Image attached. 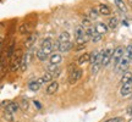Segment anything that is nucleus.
Returning <instances> with one entry per match:
<instances>
[{
    "label": "nucleus",
    "mask_w": 132,
    "mask_h": 122,
    "mask_svg": "<svg viewBox=\"0 0 132 122\" xmlns=\"http://www.w3.org/2000/svg\"><path fill=\"white\" fill-rule=\"evenodd\" d=\"M22 56H23V55H21V50H17V53L14 55V59H12L11 65H10V70L12 71V72H15L16 70H19V68H21Z\"/></svg>",
    "instance_id": "nucleus-1"
},
{
    "label": "nucleus",
    "mask_w": 132,
    "mask_h": 122,
    "mask_svg": "<svg viewBox=\"0 0 132 122\" xmlns=\"http://www.w3.org/2000/svg\"><path fill=\"white\" fill-rule=\"evenodd\" d=\"M113 54H114V50L113 49H110V48H108V49H105L103 51V56H102V66H108L109 64H110V61H111V59H113Z\"/></svg>",
    "instance_id": "nucleus-2"
},
{
    "label": "nucleus",
    "mask_w": 132,
    "mask_h": 122,
    "mask_svg": "<svg viewBox=\"0 0 132 122\" xmlns=\"http://www.w3.org/2000/svg\"><path fill=\"white\" fill-rule=\"evenodd\" d=\"M123 54H125V49L122 47H118L115 50H114V54H113V59L111 61L114 62V65H118L120 60L123 57Z\"/></svg>",
    "instance_id": "nucleus-3"
},
{
    "label": "nucleus",
    "mask_w": 132,
    "mask_h": 122,
    "mask_svg": "<svg viewBox=\"0 0 132 122\" xmlns=\"http://www.w3.org/2000/svg\"><path fill=\"white\" fill-rule=\"evenodd\" d=\"M40 49H42L44 53H47L48 55L50 54V53L54 50V44H53L52 39L50 38H47V39H44L40 44Z\"/></svg>",
    "instance_id": "nucleus-4"
},
{
    "label": "nucleus",
    "mask_w": 132,
    "mask_h": 122,
    "mask_svg": "<svg viewBox=\"0 0 132 122\" xmlns=\"http://www.w3.org/2000/svg\"><path fill=\"white\" fill-rule=\"evenodd\" d=\"M81 76H82V70L81 68H76L73 72H71L70 76H69V83L70 84H75L77 81L81 78Z\"/></svg>",
    "instance_id": "nucleus-5"
},
{
    "label": "nucleus",
    "mask_w": 132,
    "mask_h": 122,
    "mask_svg": "<svg viewBox=\"0 0 132 122\" xmlns=\"http://www.w3.org/2000/svg\"><path fill=\"white\" fill-rule=\"evenodd\" d=\"M128 62H130V57H125L123 56L121 60H120V62H119L118 65V72H120V73H122L123 71H126L127 70V67H128Z\"/></svg>",
    "instance_id": "nucleus-6"
},
{
    "label": "nucleus",
    "mask_w": 132,
    "mask_h": 122,
    "mask_svg": "<svg viewBox=\"0 0 132 122\" xmlns=\"http://www.w3.org/2000/svg\"><path fill=\"white\" fill-rule=\"evenodd\" d=\"M3 105L5 106V109H6V110L11 111L12 114H16L17 111H19V109H20V105L17 103H15V101H7V103H3Z\"/></svg>",
    "instance_id": "nucleus-7"
},
{
    "label": "nucleus",
    "mask_w": 132,
    "mask_h": 122,
    "mask_svg": "<svg viewBox=\"0 0 132 122\" xmlns=\"http://www.w3.org/2000/svg\"><path fill=\"white\" fill-rule=\"evenodd\" d=\"M43 83H44V81H43V78L40 77V78H38V80L31 82L28 84V88L32 90V92H37V90H39V88L42 87Z\"/></svg>",
    "instance_id": "nucleus-8"
},
{
    "label": "nucleus",
    "mask_w": 132,
    "mask_h": 122,
    "mask_svg": "<svg viewBox=\"0 0 132 122\" xmlns=\"http://www.w3.org/2000/svg\"><path fill=\"white\" fill-rule=\"evenodd\" d=\"M36 40H37V33H31L28 37H27L26 42H24V47L27 48V49L32 48L33 44L36 43Z\"/></svg>",
    "instance_id": "nucleus-9"
},
{
    "label": "nucleus",
    "mask_w": 132,
    "mask_h": 122,
    "mask_svg": "<svg viewBox=\"0 0 132 122\" xmlns=\"http://www.w3.org/2000/svg\"><path fill=\"white\" fill-rule=\"evenodd\" d=\"M72 48H73V43L64 42V43H60V44H59V49H57V50H60L61 53H67V51H70Z\"/></svg>",
    "instance_id": "nucleus-10"
},
{
    "label": "nucleus",
    "mask_w": 132,
    "mask_h": 122,
    "mask_svg": "<svg viewBox=\"0 0 132 122\" xmlns=\"http://www.w3.org/2000/svg\"><path fill=\"white\" fill-rule=\"evenodd\" d=\"M131 92H132V83L131 82H130V83H125V84H122L121 89H120V94H121L122 97L128 95Z\"/></svg>",
    "instance_id": "nucleus-11"
},
{
    "label": "nucleus",
    "mask_w": 132,
    "mask_h": 122,
    "mask_svg": "<svg viewBox=\"0 0 132 122\" xmlns=\"http://www.w3.org/2000/svg\"><path fill=\"white\" fill-rule=\"evenodd\" d=\"M98 11L100 15H103V16H109V15L111 14V9L109 7L108 5L105 4H100L98 7Z\"/></svg>",
    "instance_id": "nucleus-12"
},
{
    "label": "nucleus",
    "mask_w": 132,
    "mask_h": 122,
    "mask_svg": "<svg viewBox=\"0 0 132 122\" xmlns=\"http://www.w3.org/2000/svg\"><path fill=\"white\" fill-rule=\"evenodd\" d=\"M49 60H50V64H54V65H59V64H60V62L62 61V56H61V54H59V53H55V54H52V55H50Z\"/></svg>",
    "instance_id": "nucleus-13"
},
{
    "label": "nucleus",
    "mask_w": 132,
    "mask_h": 122,
    "mask_svg": "<svg viewBox=\"0 0 132 122\" xmlns=\"http://www.w3.org/2000/svg\"><path fill=\"white\" fill-rule=\"evenodd\" d=\"M108 27H109V26H106L105 23H103V22H99V23L95 24L94 28H95V31H97V32L100 33V34L103 36V34H105V33L108 32Z\"/></svg>",
    "instance_id": "nucleus-14"
},
{
    "label": "nucleus",
    "mask_w": 132,
    "mask_h": 122,
    "mask_svg": "<svg viewBox=\"0 0 132 122\" xmlns=\"http://www.w3.org/2000/svg\"><path fill=\"white\" fill-rule=\"evenodd\" d=\"M59 88V84L57 82H50V84L47 87V94L48 95H52V94H55V92Z\"/></svg>",
    "instance_id": "nucleus-15"
},
{
    "label": "nucleus",
    "mask_w": 132,
    "mask_h": 122,
    "mask_svg": "<svg viewBox=\"0 0 132 122\" xmlns=\"http://www.w3.org/2000/svg\"><path fill=\"white\" fill-rule=\"evenodd\" d=\"M19 32L21 33V34H29V32H31V24L29 23L21 24L19 28Z\"/></svg>",
    "instance_id": "nucleus-16"
},
{
    "label": "nucleus",
    "mask_w": 132,
    "mask_h": 122,
    "mask_svg": "<svg viewBox=\"0 0 132 122\" xmlns=\"http://www.w3.org/2000/svg\"><path fill=\"white\" fill-rule=\"evenodd\" d=\"M90 39H92V40H93L94 43L99 42V40L102 39V34L97 32L94 27H92V36H90Z\"/></svg>",
    "instance_id": "nucleus-17"
},
{
    "label": "nucleus",
    "mask_w": 132,
    "mask_h": 122,
    "mask_svg": "<svg viewBox=\"0 0 132 122\" xmlns=\"http://www.w3.org/2000/svg\"><path fill=\"white\" fill-rule=\"evenodd\" d=\"M132 81V73L131 72H125V73H123L122 75V77H121V83H122V84H125V83H130V82H131Z\"/></svg>",
    "instance_id": "nucleus-18"
},
{
    "label": "nucleus",
    "mask_w": 132,
    "mask_h": 122,
    "mask_svg": "<svg viewBox=\"0 0 132 122\" xmlns=\"http://www.w3.org/2000/svg\"><path fill=\"white\" fill-rule=\"evenodd\" d=\"M57 42L59 43H64V42H70V34L69 32H62L59 38H57Z\"/></svg>",
    "instance_id": "nucleus-19"
},
{
    "label": "nucleus",
    "mask_w": 132,
    "mask_h": 122,
    "mask_svg": "<svg viewBox=\"0 0 132 122\" xmlns=\"http://www.w3.org/2000/svg\"><path fill=\"white\" fill-rule=\"evenodd\" d=\"M3 117H4L6 121L12 122V121H14V114L11 112V111H9V110H6V109H5L4 112H3Z\"/></svg>",
    "instance_id": "nucleus-20"
},
{
    "label": "nucleus",
    "mask_w": 132,
    "mask_h": 122,
    "mask_svg": "<svg viewBox=\"0 0 132 122\" xmlns=\"http://www.w3.org/2000/svg\"><path fill=\"white\" fill-rule=\"evenodd\" d=\"M118 24H119L118 17H111V19L109 20L108 26H109V28H110V29H115L116 27H118Z\"/></svg>",
    "instance_id": "nucleus-21"
},
{
    "label": "nucleus",
    "mask_w": 132,
    "mask_h": 122,
    "mask_svg": "<svg viewBox=\"0 0 132 122\" xmlns=\"http://www.w3.org/2000/svg\"><path fill=\"white\" fill-rule=\"evenodd\" d=\"M90 59V54H82L80 57H78V64L80 65H83L85 62H89Z\"/></svg>",
    "instance_id": "nucleus-22"
},
{
    "label": "nucleus",
    "mask_w": 132,
    "mask_h": 122,
    "mask_svg": "<svg viewBox=\"0 0 132 122\" xmlns=\"http://www.w3.org/2000/svg\"><path fill=\"white\" fill-rule=\"evenodd\" d=\"M37 57H38V60L45 61V60H47V57H48V54L43 51L42 49H38V50H37Z\"/></svg>",
    "instance_id": "nucleus-23"
},
{
    "label": "nucleus",
    "mask_w": 132,
    "mask_h": 122,
    "mask_svg": "<svg viewBox=\"0 0 132 122\" xmlns=\"http://www.w3.org/2000/svg\"><path fill=\"white\" fill-rule=\"evenodd\" d=\"M28 54H24L22 56V61H21V71H26L27 68V60H28Z\"/></svg>",
    "instance_id": "nucleus-24"
},
{
    "label": "nucleus",
    "mask_w": 132,
    "mask_h": 122,
    "mask_svg": "<svg viewBox=\"0 0 132 122\" xmlns=\"http://www.w3.org/2000/svg\"><path fill=\"white\" fill-rule=\"evenodd\" d=\"M14 51H15V42H11L10 43V45L7 47V53H6L7 57L14 56Z\"/></svg>",
    "instance_id": "nucleus-25"
},
{
    "label": "nucleus",
    "mask_w": 132,
    "mask_h": 122,
    "mask_svg": "<svg viewBox=\"0 0 132 122\" xmlns=\"http://www.w3.org/2000/svg\"><path fill=\"white\" fill-rule=\"evenodd\" d=\"M42 78H43V81H44V83H48V82H50V81L54 78V76H53L52 72L48 71L47 73H44V75L42 76Z\"/></svg>",
    "instance_id": "nucleus-26"
},
{
    "label": "nucleus",
    "mask_w": 132,
    "mask_h": 122,
    "mask_svg": "<svg viewBox=\"0 0 132 122\" xmlns=\"http://www.w3.org/2000/svg\"><path fill=\"white\" fill-rule=\"evenodd\" d=\"M114 1H115V5H116L121 11H123V12L126 11V5L123 3V0H114Z\"/></svg>",
    "instance_id": "nucleus-27"
},
{
    "label": "nucleus",
    "mask_w": 132,
    "mask_h": 122,
    "mask_svg": "<svg viewBox=\"0 0 132 122\" xmlns=\"http://www.w3.org/2000/svg\"><path fill=\"white\" fill-rule=\"evenodd\" d=\"M98 57H99V53L98 51H93L92 54H90V59H89V64L90 65H93L95 61L98 60Z\"/></svg>",
    "instance_id": "nucleus-28"
},
{
    "label": "nucleus",
    "mask_w": 132,
    "mask_h": 122,
    "mask_svg": "<svg viewBox=\"0 0 132 122\" xmlns=\"http://www.w3.org/2000/svg\"><path fill=\"white\" fill-rule=\"evenodd\" d=\"M98 14H99L98 10L92 9V10L89 11V19H90V20H97V19H98Z\"/></svg>",
    "instance_id": "nucleus-29"
},
{
    "label": "nucleus",
    "mask_w": 132,
    "mask_h": 122,
    "mask_svg": "<svg viewBox=\"0 0 132 122\" xmlns=\"http://www.w3.org/2000/svg\"><path fill=\"white\" fill-rule=\"evenodd\" d=\"M59 70V66L57 65H54V64H50V66L48 67V71L52 72V73H55V71Z\"/></svg>",
    "instance_id": "nucleus-30"
},
{
    "label": "nucleus",
    "mask_w": 132,
    "mask_h": 122,
    "mask_svg": "<svg viewBox=\"0 0 132 122\" xmlns=\"http://www.w3.org/2000/svg\"><path fill=\"white\" fill-rule=\"evenodd\" d=\"M20 106H21V109H22L23 111H26V110L28 109V101L24 100V99H22V101H21V105H20Z\"/></svg>",
    "instance_id": "nucleus-31"
},
{
    "label": "nucleus",
    "mask_w": 132,
    "mask_h": 122,
    "mask_svg": "<svg viewBox=\"0 0 132 122\" xmlns=\"http://www.w3.org/2000/svg\"><path fill=\"white\" fill-rule=\"evenodd\" d=\"M126 53H127V56L130 57V60H132V44H130L126 48Z\"/></svg>",
    "instance_id": "nucleus-32"
},
{
    "label": "nucleus",
    "mask_w": 132,
    "mask_h": 122,
    "mask_svg": "<svg viewBox=\"0 0 132 122\" xmlns=\"http://www.w3.org/2000/svg\"><path fill=\"white\" fill-rule=\"evenodd\" d=\"M122 121V118L121 117H113V118H108V120H105L104 122H121Z\"/></svg>",
    "instance_id": "nucleus-33"
},
{
    "label": "nucleus",
    "mask_w": 132,
    "mask_h": 122,
    "mask_svg": "<svg viewBox=\"0 0 132 122\" xmlns=\"http://www.w3.org/2000/svg\"><path fill=\"white\" fill-rule=\"evenodd\" d=\"M76 68H77V67H76V64H71L70 65V67H69V72H73V71L76 70Z\"/></svg>",
    "instance_id": "nucleus-34"
},
{
    "label": "nucleus",
    "mask_w": 132,
    "mask_h": 122,
    "mask_svg": "<svg viewBox=\"0 0 132 122\" xmlns=\"http://www.w3.org/2000/svg\"><path fill=\"white\" fill-rule=\"evenodd\" d=\"M34 105H37V108H38V109H40V108H42V105H40V104L38 103V101H36V100H34Z\"/></svg>",
    "instance_id": "nucleus-35"
},
{
    "label": "nucleus",
    "mask_w": 132,
    "mask_h": 122,
    "mask_svg": "<svg viewBox=\"0 0 132 122\" xmlns=\"http://www.w3.org/2000/svg\"><path fill=\"white\" fill-rule=\"evenodd\" d=\"M127 114H128V115H132V106H131V108H128Z\"/></svg>",
    "instance_id": "nucleus-36"
},
{
    "label": "nucleus",
    "mask_w": 132,
    "mask_h": 122,
    "mask_svg": "<svg viewBox=\"0 0 132 122\" xmlns=\"http://www.w3.org/2000/svg\"><path fill=\"white\" fill-rule=\"evenodd\" d=\"M131 83H132V81H131Z\"/></svg>",
    "instance_id": "nucleus-37"
}]
</instances>
